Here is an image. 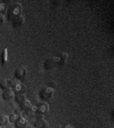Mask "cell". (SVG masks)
Returning a JSON list of instances; mask_svg holds the SVG:
<instances>
[{
	"mask_svg": "<svg viewBox=\"0 0 114 128\" xmlns=\"http://www.w3.org/2000/svg\"><path fill=\"white\" fill-rule=\"evenodd\" d=\"M25 74H26V70L24 69V68H21V69H18L17 71H16V78L17 79H23L24 77H25Z\"/></svg>",
	"mask_w": 114,
	"mask_h": 128,
	"instance_id": "cell-7",
	"label": "cell"
},
{
	"mask_svg": "<svg viewBox=\"0 0 114 128\" xmlns=\"http://www.w3.org/2000/svg\"><path fill=\"white\" fill-rule=\"evenodd\" d=\"M55 65V61H54V58H51V60H48L47 62H46V64H45V68L46 69H51V68Z\"/></svg>",
	"mask_w": 114,
	"mask_h": 128,
	"instance_id": "cell-12",
	"label": "cell"
},
{
	"mask_svg": "<svg viewBox=\"0 0 114 128\" xmlns=\"http://www.w3.org/2000/svg\"><path fill=\"white\" fill-rule=\"evenodd\" d=\"M3 21H5V20H3V15L2 14H0V25L3 23Z\"/></svg>",
	"mask_w": 114,
	"mask_h": 128,
	"instance_id": "cell-18",
	"label": "cell"
},
{
	"mask_svg": "<svg viewBox=\"0 0 114 128\" xmlns=\"http://www.w3.org/2000/svg\"><path fill=\"white\" fill-rule=\"evenodd\" d=\"M32 128H37V127H32Z\"/></svg>",
	"mask_w": 114,
	"mask_h": 128,
	"instance_id": "cell-21",
	"label": "cell"
},
{
	"mask_svg": "<svg viewBox=\"0 0 114 128\" xmlns=\"http://www.w3.org/2000/svg\"><path fill=\"white\" fill-rule=\"evenodd\" d=\"M32 106V104H31V102L29 101L27 98H25L23 102L21 103V109L22 110H25V111H27V110H30V108Z\"/></svg>",
	"mask_w": 114,
	"mask_h": 128,
	"instance_id": "cell-6",
	"label": "cell"
},
{
	"mask_svg": "<svg viewBox=\"0 0 114 128\" xmlns=\"http://www.w3.org/2000/svg\"><path fill=\"white\" fill-rule=\"evenodd\" d=\"M6 12V6L5 4H0V14H2Z\"/></svg>",
	"mask_w": 114,
	"mask_h": 128,
	"instance_id": "cell-17",
	"label": "cell"
},
{
	"mask_svg": "<svg viewBox=\"0 0 114 128\" xmlns=\"http://www.w3.org/2000/svg\"><path fill=\"white\" fill-rule=\"evenodd\" d=\"M25 98H26V97H25V94H23V93L16 94V96H15V100L18 102V103H22V102H23Z\"/></svg>",
	"mask_w": 114,
	"mask_h": 128,
	"instance_id": "cell-11",
	"label": "cell"
},
{
	"mask_svg": "<svg viewBox=\"0 0 114 128\" xmlns=\"http://www.w3.org/2000/svg\"><path fill=\"white\" fill-rule=\"evenodd\" d=\"M64 128H73V127H71V126H70V125H66V126H65V127H64Z\"/></svg>",
	"mask_w": 114,
	"mask_h": 128,
	"instance_id": "cell-19",
	"label": "cell"
},
{
	"mask_svg": "<svg viewBox=\"0 0 114 128\" xmlns=\"http://www.w3.org/2000/svg\"><path fill=\"white\" fill-rule=\"evenodd\" d=\"M0 86H1V88H2V89H9V87L11 86V80L3 79L2 81H1V84H0Z\"/></svg>",
	"mask_w": 114,
	"mask_h": 128,
	"instance_id": "cell-8",
	"label": "cell"
},
{
	"mask_svg": "<svg viewBox=\"0 0 114 128\" xmlns=\"http://www.w3.org/2000/svg\"><path fill=\"white\" fill-rule=\"evenodd\" d=\"M18 117L19 116L17 114V113H15V114H11L10 117H8V118H9V121H11V122H16V120L18 119Z\"/></svg>",
	"mask_w": 114,
	"mask_h": 128,
	"instance_id": "cell-15",
	"label": "cell"
},
{
	"mask_svg": "<svg viewBox=\"0 0 114 128\" xmlns=\"http://www.w3.org/2000/svg\"><path fill=\"white\" fill-rule=\"evenodd\" d=\"M34 126L37 128H45L46 126H47V122H46V120L43 119V118H41V119H37V120H35Z\"/></svg>",
	"mask_w": 114,
	"mask_h": 128,
	"instance_id": "cell-4",
	"label": "cell"
},
{
	"mask_svg": "<svg viewBox=\"0 0 114 128\" xmlns=\"http://www.w3.org/2000/svg\"><path fill=\"white\" fill-rule=\"evenodd\" d=\"M6 62H7V49H3V53H2V65H5Z\"/></svg>",
	"mask_w": 114,
	"mask_h": 128,
	"instance_id": "cell-16",
	"label": "cell"
},
{
	"mask_svg": "<svg viewBox=\"0 0 114 128\" xmlns=\"http://www.w3.org/2000/svg\"><path fill=\"white\" fill-rule=\"evenodd\" d=\"M14 90L15 92H17V93H23V90H24V86L22 85V84H17V85H15L14 86Z\"/></svg>",
	"mask_w": 114,
	"mask_h": 128,
	"instance_id": "cell-13",
	"label": "cell"
},
{
	"mask_svg": "<svg viewBox=\"0 0 114 128\" xmlns=\"http://www.w3.org/2000/svg\"><path fill=\"white\" fill-rule=\"evenodd\" d=\"M47 110H48V104L47 103H41L39 106H38V111H39L40 113H45Z\"/></svg>",
	"mask_w": 114,
	"mask_h": 128,
	"instance_id": "cell-10",
	"label": "cell"
},
{
	"mask_svg": "<svg viewBox=\"0 0 114 128\" xmlns=\"http://www.w3.org/2000/svg\"><path fill=\"white\" fill-rule=\"evenodd\" d=\"M23 17L22 16H15L14 17V20H13V25L15 28H18L19 25H22V23H23Z\"/></svg>",
	"mask_w": 114,
	"mask_h": 128,
	"instance_id": "cell-5",
	"label": "cell"
},
{
	"mask_svg": "<svg viewBox=\"0 0 114 128\" xmlns=\"http://www.w3.org/2000/svg\"><path fill=\"white\" fill-rule=\"evenodd\" d=\"M53 94H54L53 88L47 87V88H45V89L42 90V93H41V97H42L43 100H49L51 96H53Z\"/></svg>",
	"mask_w": 114,
	"mask_h": 128,
	"instance_id": "cell-1",
	"label": "cell"
},
{
	"mask_svg": "<svg viewBox=\"0 0 114 128\" xmlns=\"http://www.w3.org/2000/svg\"><path fill=\"white\" fill-rule=\"evenodd\" d=\"M21 13V6L19 5H15L13 6V7L9 9V14H10V16H18V14Z\"/></svg>",
	"mask_w": 114,
	"mask_h": 128,
	"instance_id": "cell-2",
	"label": "cell"
},
{
	"mask_svg": "<svg viewBox=\"0 0 114 128\" xmlns=\"http://www.w3.org/2000/svg\"><path fill=\"white\" fill-rule=\"evenodd\" d=\"M0 128H2V126H1V125H0Z\"/></svg>",
	"mask_w": 114,
	"mask_h": 128,
	"instance_id": "cell-20",
	"label": "cell"
},
{
	"mask_svg": "<svg viewBox=\"0 0 114 128\" xmlns=\"http://www.w3.org/2000/svg\"><path fill=\"white\" fill-rule=\"evenodd\" d=\"M8 121H9V118H8L7 116H1V117H0V125L1 126L7 125Z\"/></svg>",
	"mask_w": 114,
	"mask_h": 128,
	"instance_id": "cell-14",
	"label": "cell"
},
{
	"mask_svg": "<svg viewBox=\"0 0 114 128\" xmlns=\"http://www.w3.org/2000/svg\"><path fill=\"white\" fill-rule=\"evenodd\" d=\"M16 127L17 128H25V126H26L27 124V120L26 119H24V118H21V119H17L16 120Z\"/></svg>",
	"mask_w": 114,
	"mask_h": 128,
	"instance_id": "cell-3",
	"label": "cell"
},
{
	"mask_svg": "<svg viewBox=\"0 0 114 128\" xmlns=\"http://www.w3.org/2000/svg\"><path fill=\"white\" fill-rule=\"evenodd\" d=\"M3 98L5 100H9L11 98L14 96V92L11 90V89H5V92H3Z\"/></svg>",
	"mask_w": 114,
	"mask_h": 128,
	"instance_id": "cell-9",
	"label": "cell"
}]
</instances>
